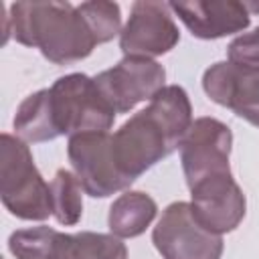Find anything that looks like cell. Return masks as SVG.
Instances as JSON below:
<instances>
[{"instance_id":"7a4b0ae2","label":"cell","mask_w":259,"mask_h":259,"mask_svg":"<svg viewBox=\"0 0 259 259\" xmlns=\"http://www.w3.org/2000/svg\"><path fill=\"white\" fill-rule=\"evenodd\" d=\"M8 32L24 45L38 49L45 59L55 65H69L87 59L97 40L71 2H14L4 26Z\"/></svg>"},{"instance_id":"d6986e66","label":"cell","mask_w":259,"mask_h":259,"mask_svg":"<svg viewBox=\"0 0 259 259\" xmlns=\"http://www.w3.org/2000/svg\"><path fill=\"white\" fill-rule=\"evenodd\" d=\"M227 55L231 63L259 67V26L251 32L233 38L231 45L227 47Z\"/></svg>"},{"instance_id":"e0dca14e","label":"cell","mask_w":259,"mask_h":259,"mask_svg":"<svg viewBox=\"0 0 259 259\" xmlns=\"http://www.w3.org/2000/svg\"><path fill=\"white\" fill-rule=\"evenodd\" d=\"M71 259H127V247L115 235L81 231L73 235Z\"/></svg>"},{"instance_id":"9c48e42d","label":"cell","mask_w":259,"mask_h":259,"mask_svg":"<svg viewBox=\"0 0 259 259\" xmlns=\"http://www.w3.org/2000/svg\"><path fill=\"white\" fill-rule=\"evenodd\" d=\"M180 40V30L170 14L168 2L138 0L119 34V49L125 57H160Z\"/></svg>"},{"instance_id":"ac0fdd59","label":"cell","mask_w":259,"mask_h":259,"mask_svg":"<svg viewBox=\"0 0 259 259\" xmlns=\"http://www.w3.org/2000/svg\"><path fill=\"white\" fill-rule=\"evenodd\" d=\"M79 12L87 20L97 45L109 42L113 36L121 34V10L115 2L105 0H93V2H81Z\"/></svg>"},{"instance_id":"52a82bcc","label":"cell","mask_w":259,"mask_h":259,"mask_svg":"<svg viewBox=\"0 0 259 259\" xmlns=\"http://www.w3.org/2000/svg\"><path fill=\"white\" fill-rule=\"evenodd\" d=\"M93 79L115 113H127L138 103L152 101L166 87L164 67L146 57H123L117 65L101 71Z\"/></svg>"},{"instance_id":"5b68a950","label":"cell","mask_w":259,"mask_h":259,"mask_svg":"<svg viewBox=\"0 0 259 259\" xmlns=\"http://www.w3.org/2000/svg\"><path fill=\"white\" fill-rule=\"evenodd\" d=\"M152 243L162 259H221L223 237L204 229L194 217L192 204L178 200L162 210Z\"/></svg>"},{"instance_id":"4fadbf2b","label":"cell","mask_w":259,"mask_h":259,"mask_svg":"<svg viewBox=\"0 0 259 259\" xmlns=\"http://www.w3.org/2000/svg\"><path fill=\"white\" fill-rule=\"evenodd\" d=\"M158 204L156 200L142 190H125L109 206L107 225L111 235L119 239L140 237L156 219Z\"/></svg>"},{"instance_id":"5bb4252c","label":"cell","mask_w":259,"mask_h":259,"mask_svg":"<svg viewBox=\"0 0 259 259\" xmlns=\"http://www.w3.org/2000/svg\"><path fill=\"white\" fill-rule=\"evenodd\" d=\"M14 134L26 144L51 142L59 138V130L53 115L51 89H38L24 97L12 119Z\"/></svg>"},{"instance_id":"277c9868","label":"cell","mask_w":259,"mask_h":259,"mask_svg":"<svg viewBox=\"0 0 259 259\" xmlns=\"http://www.w3.org/2000/svg\"><path fill=\"white\" fill-rule=\"evenodd\" d=\"M53 115L59 136H77L85 132H107L115 121V111L85 73L59 77L51 87Z\"/></svg>"},{"instance_id":"9a60e30c","label":"cell","mask_w":259,"mask_h":259,"mask_svg":"<svg viewBox=\"0 0 259 259\" xmlns=\"http://www.w3.org/2000/svg\"><path fill=\"white\" fill-rule=\"evenodd\" d=\"M8 249L16 259H71L73 235L45 225L18 229L8 237Z\"/></svg>"},{"instance_id":"2e32d148","label":"cell","mask_w":259,"mask_h":259,"mask_svg":"<svg viewBox=\"0 0 259 259\" xmlns=\"http://www.w3.org/2000/svg\"><path fill=\"white\" fill-rule=\"evenodd\" d=\"M83 186L75 172L71 170H57L51 182V200H53V217L59 225L73 227L83 217Z\"/></svg>"},{"instance_id":"6da1fadb","label":"cell","mask_w":259,"mask_h":259,"mask_svg":"<svg viewBox=\"0 0 259 259\" xmlns=\"http://www.w3.org/2000/svg\"><path fill=\"white\" fill-rule=\"evenodd\" d=\"M192 105L180 85H166L150 105L134 113L111 138L119 172L134 182L176 152L192 125Z\"/></svg>"},{"instance_id":"30bf717a","label":"cell","mask_w":259,"mask_h":259,"mask_svg":"<svg viewBox=\"0 0 259 259\" xmlns=\"http://www.w3.org/2000/svg\"><path fill=\"white\" fill-rule=\"evenodd\" d=\"M202 89L210 101L259 127V67L231 61L212 63L202 75Z\"/></svg>"},{"instance_id":"8992f818","label":"cell","mask_w":259,"mask_h":259,"mask_svg":"<svg viewBox=\"0 0 259 259\" xmlns=\"http://www.w3.org/2000/svg\"><path fill=\"white\" fill-rule=\"evenodd\" d=\"M67 156L83 192L93 198H107L132 186L119 172L109 132H85L69 138Z\"/></svg>"},{"instance_id":"8fae6325","label":"cell","mask_w":259,"mask_h":259,"mask_svg":"<svg viewBox=\"0 0 259 259\" xmlns=\"http://www.w3.org/2000/svg\"><path fill=\"white\" fill-rule=\"evenodd\" d=\"M190 204L198 223L217 233L235 231L247 212V200L231 172L212 174L190 186Z\"/></svg>"},{"instance_id":"3957f363","label":"cell","mask_w":259,"mask_h":259,"mask_svg":"<svg viewBox=\"0 0 259 259\" xmlns=\"http://www.w3.org/2000/svg\"><path fill=\"white\" fill-rule=\"evenodd\" d=\"M0 198L22 221H45L53 214L51 184L34 166L26 142L10 134L0 136Z\"/></svg>"},{"instance_id":"ba28073f","label":"cell","mask_w":259,"mask_h":259,"mask_svg":"<svg viewBox=\"0 0 259 259\" xmlns=\"http://www.w3.org/2000/svg\"><path fill=\"white\" fill-rule=\"evenodd\" d=\"M231 148L233 132L227 123L217 117L194 119L180 144V162L188 188L206 176L231 172Z\"/></svg>"},{"instance_id":"7c38bea8","label":"cell","mask_w":259,"mask_h":259,"mask_svg":"<svg viewBox=\"0 0 259 259\" xmlns=\"http://www.w3.org/2000/svg\"><path fill=\"white\" fill-rule=\"evenodd\" d=\"M168 6L184 22L190 34L202 40H214L241 32L251 22L249 4L239 0L168 2Z\"/></svg>"}]
</instances>
